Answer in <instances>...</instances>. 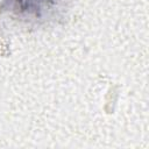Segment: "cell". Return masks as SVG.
<instances>
[{
  "label": "cell",
  "instance_id": "cell-1",
  "mask_svg": "<svg viewBox=\"0 0 149 149\" xmlns=\"http://www.w3.org/2000/svg\"><path fill=\"white\" fill-rule=\"evenodd\" d=\"M69 0H0V8L27 24H47L63 16Z\"/></svg>",
  "mask_w": 149,
  "mask_h": 149
}]
</instances>
